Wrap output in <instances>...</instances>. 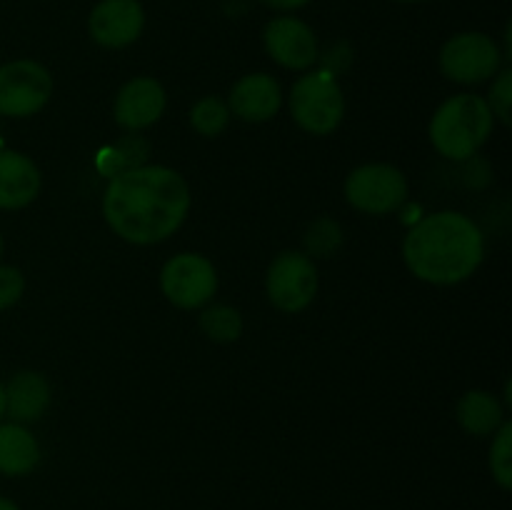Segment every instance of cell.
<instances>
[{
	"mask_svg": "<svg viewBox=\"0 0 512 510\" xmlns=\"http://www.w3.org/2000/svg\"><path fill=\"white\" fill-rule=\"evenodd\" d=\"M40 193V170L33 160L15 150H0V208L18 210Z\"/></svg>",
	"mask_w": 512,
	"mask_h": 510,
	"instance_id": "14",
	"label": "cell"
},
{
	"mask_svg": "<svg viewBox=\"0 0 512 510\" xmlns=\"http://www.w3.org/2000/svg\"><path fill=\"white\" fill-rule=\"evenodd\" d=\"M165 90L153 78H133L118 90L115 98V123L125 130H143L158 123L165 113Z\"/></svg>",
	"mask_w": 512,
	"mask_h": 510,
	"instance_id": "12",
	"label": "cell"
},
{
	"mask_svg": "<svg viewBox=\"0 0 512 510\" xmlns=\"http://www.w3.org/2000/svg\"><path fill=\"white\" fill-rule=\"evenodd\" d=\"M188 208V183L165 165L120 170L103 198L108 225L133 245H153L170 238L183 225Z\"/></svg>",
	"mask_w": 512,
	"mask_h": 510,
	"instance_id": "1",
	"label": "cell"
},
{
	"mask_svg": "<svg viewBox=\"0 0 512 510\" xmlns=\"http://www.w3.org/2000/svg\"><path fill=\"white\" fill-rule=\"evenodd\" d=\"M25 290L23 273L13 265H0V310L10 308L20 300Z\"/></svg>",
	"mask_w": 512,
	"mask_h": 510,
	"instance_id": "23",
	"label": "cell"
},
{
	"mask_svg": "<svg viewBox=\"0 0 512 510\" xmlns=\"http://www.w3.org/2000/svg\"><path fill=\"white\" fill-rule=\"evenodd\" d=\"M490 473L500 488H512V423H503L495 430L493 448H490Z\"/></svg>",
	"mask_w": 512,
	"mask_h": 510,
	"instance_id": "20",
	"label": "cell"
},
{
	"mask_svg": "<svg viewBox=\"0 0 512 510\" xmlns=\"http://www.w3.org/2000/svg\"><path fill=\"white\" fill-rule=\"evenodd\" d=\"M230 123V108L228 103H223L215 95H208V98H200L198 103L190 110V125L198 130L205 138H215V135L223 133Z\"/></svg>",
	"mask_w": 512,
	"mask_h": 510,
	"instance_id": "19",
	"label": "cell"
},
{
	"mask_svg": "<svg viewBox=\"0 0 512 510\" xmlns=\"http://www.w3.org/2000/svg\"><path fill=\"white\" fill-rule=\"evenodd\" d=\"M340 243H343V230L335 220H315L308 233H305V248H308L310 255H318V258H328L330 253L340 248Z\"/></svg>",
	"mask_w": 512,
	"mask_h": 510,
	"instance_id": "21",
	"label": "cell"
},
{
	"mask_svg": "<svg viewBox=\"0 0 512 510\" xmlns=\"http://www.w3.org/2000/svg\"><path fill=\"white\" fill-rule=\"evenodd\" d=\"M50 405V385L48 380L33 370L13 375L5 385V413L13 418V423H35Z\"/></svg>",
	"mask_w": 512,
	"mask_h": 510,
	"instance_id": "15",
	"label": "cell"
},
{
	"mask_svg": "<svg viewBox=\"0 0 512 510\" xmlns=\"http://www.w3.org/2000/svg\"><path fill=\"white\" fill-rule=\"evenodd\" d=\"M493 110L485 98L460 93L445 100L430 120V143L443 158L468 160L493 133Z\"/></svg>",
	"mask_w": 512,
	"mask_h": 510,
	"instance_id": "3",
	"label": "cell"
},
{
	"mask_svg": "<svg viewBox=\"0 0 512 510\" xmlns=\"http://www.w3.org/2000/svg\"><path fill=\"white\" fill-rule=\"evenodd\" d=\"M283 105V93L273 75L253 73L243 75L230 90L228 108L245 123H263L270 120Z\"/></svg>",
	"mask_w": 512,
	"mask_h": 510,
	"instance_id": "13",
	"label": "cell"
},
{
	"mask_svg": "<svg viewBox=\"0 0 512 510\" xmlns=\"http://www.w3.org/2000/svg\"><path fill=\"white\" fill-rule=\"evenodd\" d=\"M53 95V78L48 68L35 60H13L0 65V115L8 118H28Z\"/></svg>",
	"mask_w": 512,
	"mask_h": 510,
	"instance_id": "6",
	"label": "cell"
},
{
	"mask_svg": "<svg viewBox=\"0 0 512 510\" xmlns=\"http://www.w3.org/2000/svg\"><path fill=\"white\" fill-rule=\"evenodd\" d=\"M5 415V388H3V383H0V418H3Z\"/></svg>",
	"mask_w": 512,
	"mask_h": 510,
	"instance_id": "26",
	"label": "cell"
},
{
	"mask_svg": "<svg viewBox=\"0 0 512 510\" xmlns=\"http://www.w3.org/2000/svg\"><path fill=\"white\" fill-rule=\"evenodd\" d=\"M145 13L138 0H100L88 20L90 35L103 48H125L143 33Z\"/></svg>",
	"mask_w": 512,
	"mask_h": 510,
	"instance_id": "10",
	"label": "cell"
},
{
	"mask_svg": "<svg viewBox=\"0 0 512 510\" xmlns=\"http://www.w3.org/2000/svg\"><path fill=\"white\" fill-rule=\"evenodd\" d=\"M458 423L463 425L465 433L478 438L493 435L503 425V405L485 390H470L458 403Z\"/></svg>",
	"mask_w": 512,
	"mask_h": 510,
	"instance_id": "17",
	"label": "cell"
},
{
	"mask_svg": "<svg viewBox=\"0 0 512 510\" xmlns=\"http://www.w3.org/2000/svg\"><path fill=\"white\" fill-rule=\"evenodd\" d=\"M493 110V118H500V123L510 125V105H512V70H498L493 88H490V98L485 100Z\"/></svg>",
	"mask_w": 512,
	"mask_h": 510,
	"instance_id": "22",
	"label": "cell"
},
{
	"mask_svg": "<svg viewBox=\"0 0 512 510\" xmlns=\"http://www.w3.org/2000/svg\"><path fill=\"white\" fill-rule=\"evenodd\" d=\"M160 288L173 305L183 310L200 308L218 290V273L205 255L180 253L165 263Z\"/></svg>",
	"mask_w": 512,
	"mask_h": 510,
	"instance_id": "9",
	"label": "cell"
},
{
	"mask_svg": "<svg viewBox=\"0 0 512 510\" xmlns=\"http://www.w3.org/2000/svg\"><path fill=\"white\" fill-rule=\"evenodd\" d=\"M200 328L215 343H233L243 333V318L230 305H213L200 315Z\"/></svg>",
	"mask_w": 512,
	"mask_h": 510,
	"instance_id": "18",
	"label": "cell"
},
{
	"mask_svg": "<svg viewBox=\"0 0 512 510\" xmlns=\"http://www.w3.org/2000/svg\"><path fill=\"white\" fill-rule=\"evenodd\" d=\"M270 303L283 313H300L313 303L318 293V270H315L313 258L295 250H285L270 263L268 280Z\"/></svg>",
	"mask_w": 512,
	"mask_h": 510,
	"instance_id": "7",
	"label": "cell"
},
{
	"mask_svg": "<svg viewBox=\"0 0 512 510\" xmlns=\"http://www.w3.org/2000/svg\"><path fill=\"white\" fill-rule=\"evenodd\" d=\"M260 3H265L268 8L275 10H298L303 8V5H308L310 0H260Z\"/></svg>",
	"mask_w": 512,
	"mask_h": 510,
	"instance_id": "24",
	"label": "cell"
},
{
	"mask_svg": "<svg viewBox=\"0 0 512 510\" xmlns=\"http://www.w3.org/2000/svg\"><path fill=\"white\" fill-rule=\"evenodd\" d=\"M263 40L270 58L288 70H308L318 60L315 33L298 18L270 20Z\"/></svg>",
	"mask_w": 512,
	"mask_h": 510,
	"instance_id": "11",
	"label": "cell"
},
{
	"mask_svg": "<svg viewBox=\"0 0 512 510\" xmlns=\"http://www.w3.org/2000/svg\"><path fill=\"white\" fill-rule=\"evenodd\" d=\"M290 115L308 133H333L345 115V98L335 75L315 70L295 80L290 90Z\"/></svg>",
	"mask_w": 512,
	"mask_h": 510,
	"instance_id": "4",
	"label": "cell"
},
{
	"mask_svg": "<svg viewBox=\"0 0 512 510\" xmlns=\"http://www.w3.org/2000/svg\"><path fill=\"white\" fill-rule=\"evenodd\" d=\"M500 48L485 33H460L440 50V70L453 83L475 85L493 78L500 70Z\"/></svg>",
	"mask_w": 512,
	"mask_h": 510,
	"instance_id": "8",
	"label": "cell"
},
{
	"mask_svg": "<svg viewBox=\"0 0 512 510\" xmlns=\"http://www.w3.org/2000/svg\"><path fill=\"white\" fill-rule=\"evenodd\" d=\"M398 3H418V0H398Z\"/></svg>",
	"mask_w": 512,
	"mask_h": 510,
	"instance_id": "27",
	"label": "cell"
},
{
	"mask_svg": "<svg viewBox=\"0 0 512 510\" xmlns=\"http://www.w3.org/2000/svg\"><path fill=\"white\" fill-rule=\"evenodd\" d=\"M0 510H20V508L18 503H13L10 498H3V495H0Z\"/></svg>",
	"mask_w": 512,
	"mask_h": 510,
	"instance_id": "25",
	"label": "cell"
},
{
	"mask_svg": "<svg viewBox=\"0 0 512 510\" xmlns=\"http://www.w3.org/2000/svg\"><path fill=\"white\" fill-rule=\"evenodd\" d=\"M40 463V445L25 425H0V473L8 478H23Z\"/></svg>",
	"mask_w": 512,
	"mask_h": 510,
	"instance_id": "16",
	"label": "cell"
},
{
	"mask_svg": "<svg viewBox=\"0 0 512 510\" xmlns=\"http://www.w3.org/2000/svg\"><path fill=\"white\" fill-rule=\"evenodd\" d=\"M345 198L363 213H393L408 200V178L388 163L360 165L345 180Z\"/></svg>",
	"mask_w": 512,
	"mask_h": 510,
	"instance_id": "5",
	"label": "cell"
},
{
	"mask_svg": "<svg viewBox=\"0 0 512 510\" xmlns=\"http://www.w3.org/2000/svg\"><path fill=\"white\" fill-rule=\"evenodd\" d=\"M0 253H3V238H0Z\"/></svg>",
	"mask_w": 512,
	"mask_h": 510,
	"instance_id": "28",
	"label": "cell"
},
{
	"mask_svg": "<svg viewBox=\"0 0 512 510\" xmlns=\"http://www.w3.org/2000/svg\"><path fill=\"white\" fill-rule=\"evenodd\" d=\"M403 258L415 278L433 285H455L480 268L485 240L468 215L440 210L410 230L403 243Z\"/></svg>",
	"mask_w": 512,
	"mask_h": 510,
	"instance_id": "2",
	"label": "cell"
}]
</instances>
